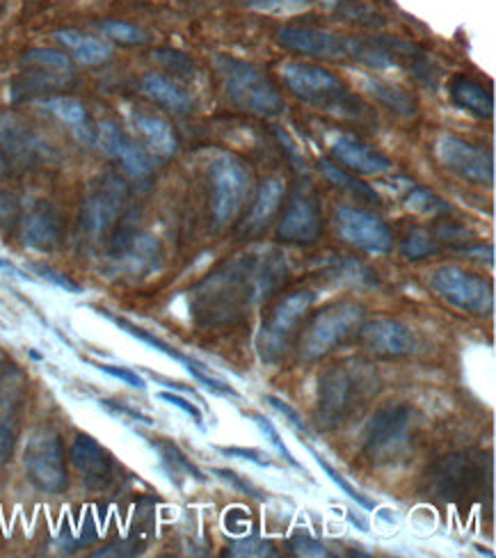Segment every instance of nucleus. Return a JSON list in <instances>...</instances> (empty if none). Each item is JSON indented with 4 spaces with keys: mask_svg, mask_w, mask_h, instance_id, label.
<instances>
[{
    "mask_svg": "<svg viewBox=\"0 0 496 558\" xmlns=\"http://www.w3.org/2000/svg\"><path fill=\"white\" fill-rule=\"evenodd\" d=\"M225 526L231 533H245L247 526H250V515L241 508H231V510H227V515H225Z\"/></svg>",
    "mask_w": 496,
    "mask_h": 558,
    "instance_id": "48",
    "label": "nucleus"
},
{
    "mask_svg": "<svg viewBox=\"0 0 496 558\" xmlns=\"http://www.w3.org/2000/svg\"><path fill=\"white\" fill-rule=\"evenodd\" d=\"M222 456L229 458H239V460H247L258 464V468H273V460L268 453L258 451V449H245V447H216Z\"/></svg>",
    "mask_w": 496,
    "mask_h": 558,
    "instance_id": "41",
    "label": "nucleus"
},
{
    "mask_svg": "<svg viewBox=\"0 0 496 558\" xmlns=\"http://www.w3.org/2000/svg\"><path fill=\"white\" fill-rule=\"evenodd\" d=\"M435 156L446 170L456 172L460 179L474 185L494 183V158L483 147L467 143L453 133H441L435 140Z\"/></svg>",
    "mask_w": 496,
    "mask_h": 558,
    "instance_id": "12",
    "label": "nucleus"
},
{
    "mask_svg": "<svg viewBox=\"0 0 496 558\" xmlns=\"http://www.w3.org/2000/svg\"><path fill=\"white\" fill-rule=\"evenodd\" d=\"M310 451H312V456L316 458L318 468L329 476V481H332L335 485H339V490H341L343 495H348L352 501H358L362 508H368V510H373V508H375V506H373V501H371V499H366L364 495H360L358 490H354V487H352V485H350V483H348V481H346V478H343V476L332 468V464H329V462H327L318 451H314V449H310Z\"/></svg>",
    "mask_w": 496,
    "mask_h": 558,
    "instance_id": "38",
    "label": "nucleus"
},
{
    "mask_svg": "<svg viewBox=\"0 0 496 558\" xmlns=\"http://www.w3.org/2000/svg\"><path fill=\"white\" fill-rule=\"evenodd\" d=\"M314 293L312 291H293L283 295L268 318L264 320L262 330L256 335V353L258 360L264 364H279L287 357L289 348L293 343V337L298 332V325L304 318V314L314 305Z\"/></svg>",
    "mask_w": 496,
    "mask_h": 558,
    "instance_id": "6",
    "label": "nucleus"
},
{
    "mask_svg": "<svg viewBox=\"0 0 496 558\" xmlns=\"http://www.w3.org/2000/svg\"><path fill=\"white\" fill-rule=\"evenodd\" d=\"M335 225L346 243L371 254H387L394 247V234L389 225L366 208L339 206L335 211Z\"/></svg>",
    "mask_w": 496,
    "mask_h": 558,
    "instance_id": "13",
    "label": "nucleus"
},
{
    "mask_svg": "<svg viewBox=\"0 0 496 558\" xmlns=\"http://www.w3.org/2000/svg\"><path fill=\"white\" fill-rule=\"evenodd\" d=\"M412 408L387 405L380 408L364 430V456L373 464H389L403 456L412 435Z\"/></svg>",
    "mask_w": 496,
    "mask_h": 558,
    "instance_id": "8",
    "label": "nucleus"
},
{
    "mask_svg": "<svg viewBox=\"0 0 496 558\" xmlns=\"http://www.w3.org/2000/svg\"><path fill=\"white\" fill-rule=\"evenodd\" d=\"M23 62L46 66V69H51V72H58V74H62L66 78H71V74H74V64H71V60L64 53L49 51V49L28 51L26 56H23Z\"/></svg>",
    "mask_w": 496,
    "mask_h": 558,
    "instance_id": "36",
    "label": "nucleus"
},
{
    "mask_svg": "<svg viewBox=\"0 0 496 558\" xmlns=\"http://www.w3.org/2000/svg\"><path fill=\"white\" fill-rule=\"evenodd\" d=\"M250 10L266 12V14H298L310 10L314 0H241Z\"/></svg>",
    "mask_w": 496,
    "mask_h": 558,
    "instance_id": "37",
    "label": "nucleus"
},
{
    "mask_svg": "<svg viewBox=\"0 0 496 558\" xmlns=\"http://www.w3.org/2000/svg\"><path fill=\"white\" fill-rule=\"evenodd\" d=\"M289 547L298 556H314V558H320V556L327 558L329 556V551L318 541H314L312 536H306V533H298V536H293Z\"/></svg>",
    "mask_w": 496,
    "mask_h": 558,
    "instance_id": "42",
    "label": "nucleus"
},
{
    "mask_svg": "<svg viewBox=\"0 0 496 558\" xmlns=\"http://www.w3.org/2000/svg\"><path fill=\"white\" fill-rule=\"evenodd\" d=\"M448 89H451L453 104L458 108L474 114V118L489 120L494 114V97L481 81L464 76V74H458V76H453Z\"/></svg>",
    "mask_w": 496,
    "mask_h": 558,
    "instance_id": "23",
    "label": "nucleus"
},
{
    "mask_svg": "<svg viewBox=\"0 0 496 558\" xmlns=\"http://www.w3.org/2000/svg\"><path fill=\"white\" fill-rule=\"evenodd\" d=\"M158 399H160V401H168L170 405H174V408L183 410V412H185L187 416H191L193 422L204 430V416H202L199 408H195L193 403H187L183 397H179V393H172V391H160V393H158Z\"/></svg>",
    "mask_w": 496,
    "mask_h": 558,
    "instance_id": "44",
    "label": "nucleus"
},
{
    "mask_svg": "<svg viewBox=\"0 0 496 558\" xmlns=\"http://www.w3.org/2000/svg\"><path fill=\"white\" fill-rule=\"evenodd\" d=\"M44 108L53 112L58 120H62L71 133H74L83 145H94L97 143V126H94L87 108L74 99V97H53L49 101H44Z\"/></svg>",
    "mask_w": 496,
    "mask_h": 558,
    "instance_id": "24",
    "label": "nucleus"
},
{
    "mask_svg": "<svg viewBox=\"0 0 496 558\" xmlns=\"http://www.w3.org/2000/svg\"><path fill=\"white\" fill-rule=\"evenodd\" d=\"M489 476V458L483 453H451L435 460L423 476V493L444 504H462L479 497Z\"/></svg>",
    "mask_w": 496,
    "mask_h": 558,
    "instance_id": "2",
    "label": "nucleus"
},
{
    "mask_svg": "<svg viewBox=\"0 0 496 558\" xmlns=\"http://www.w3.org/2000/svg\"><path fill=\"white\" fill-rule=\"evenodd\" d=\"M97 143L101 149L120 162L124 174L133 181H145L154 172L152 156L112 122H104L97 129Z\"/></svg>",
    "mask_w": 496,
    "mask_h": 558,
    "instance_id": "15",
    "label": "nucleus"
},
{
    "mask_svg": "<svg viewBox=\"0 0 496 558\" xmlns=\"http://www.w3.org/2000/svg\"><path fill=\"white\" fill-rule=\"evenodd\" d=\"M281 78L295 97L316 106L341 108V101H350L343 83L323 66L306 62H287L281 66Z\"/></svg>",
    "mask_w": 496,
    "mask_h": 558,
    "instance_id": "11",
    "label": "nucleus"
},
{
    "mask_svg": "<svg viewBox=\"0 0 496 558\" xmlns=\"http://www.w3.org/2000/svg\"><path fill=\"white\" fill-rule=\"evenodd\" d=\"M35 140L10 114H0V166H21L35 154Z\"/></svg>",
    "mask_w": 496,
    "mask_h": 558,
    "instance_id": "22",
    "label": "nucleus"
},
{
    "mask_svg": "<svg viewBox=\"0 0 496 558\" xmlns=\"http://www.w3.org/2000/svg\"><path fill=\"white\" fill-rule=\"evenodd\" d=\"M360 339L366 351L380 357H406L414 351V337L408 325L391 318H375L371 323H362Z\"/></svg>",
    "mask_w": 496,
    "mask_h": 558,
    "instance_id": "17",
    "label": "nucleus"
},
{
    "mask_svg": "<svg viewBox=\"0 0 496 558\" xmlns=\"http://www.w3.org/2000/svg\"><path fill=\"white\" fill-rule=\"evenodd\" d=\"M254 418V424L258 426V430H262L264 435H266V439L270 441V445L281 453V458L283 460H287L289 464H291V468H295V470H300V472H304V468H302V464L293 458V453L289 451V447L287 445H283V439H281V435H279V430L275 428V424L270 422V418L268 416H264V414H254L252 416Z\"/></svg>",
    "mask_w": 496,
    "mask_h": 558,
    "instance_id": "40",
    "label": "nucleus"
},
{
    "mask_svg": "<svg viewBox=\"0 0 496 558\" xmlns=\"http://www.w3.org/2000/svg\"><path fill=\"white\" fill-rule=\"evenodd\" d=\"M406 204L410 211L421 216H439L448 211V204L428 189H412V193L406 197Z\"/></svg>",
    "mask_w": 496,
    "mask_h": 558,
    "instance_id": "35",
    "label": "nucleus"
},
{
    "mask_svg": "<svg viewBox=\"0 0 496 558\" xmlns=\"http://www.w3.org/2000/svg\"><path fill=\"white\" fill-rule=\"evenodd\" d=\"M71 462L83 474L89 490H104L112 483L114 462L112 456L89 435H78L71 447Z\"/></svg>",
    "mask_w": 496,
    "mask_h": 558,
    "instance_id": "18",
    "label": "nucleus"
},
{
    "mask_svg": "<svg viewBox=\"0 0 496 558\" xmlns=\"http://www.w3.org/2000/svg\"><path fill=\"white\" fill-rule=\"evenodd\" d=\"M318 170H320V174H323L329 183H335L337 189L350 193L352 197L364 199V202H377V193L371 189L368 183H362L358 177L348 174L341 166H337L335 160L320 158V160H318Z\"/></svg>",
    "mask_w": 496,
    "mask_h": 558,
    "instance_id": "30",
    "label": "nucleus"
},
{
    "mask_svg": "<svg viewBox=\"0 0 496 558\" xmlns=\"http://www.w3.org/2000/svg\"><path fill=\"white\" fill-rule=\"evenodd\" d=\"M97 368H99V371H104V374H108V376L117 378V380H122V383H126V385L135 387V389H147V383L142 380L137 374H133V371H129V368L108 366V364H97Z\"/></svg>",
    "mask_w": 496,
    "mask_h": 558,
    "instance_id": "46",
    "label": "nucleus"
},
{
    "mask_svg": "<svg viewBox=\"0 0 496 558\" xmlns=\"http://www.w3.org/2000/svg\"><path fill=\"white\" fill-rule=\"evenodd\" d=\"M252 174L241 158L222 154L210 166V214L218 227L235 220L250 195Z\"/></svg>",
    "mask_w": 496,
    "mask_h": 558,
    "instance_id": "10",
    "label": "nucleus"
},
{
    "mask_svg": "<svg viewBox=\"0 0 496 558\" xmlns=\"http://www.w3.org/2000/svg\"><path fill=\"white\" fill-rule=\"evenodd\" d=\"M101 405L108 410V412H112V414H124V416H129V418H133V422H140V424H147V426H152L154 422L149 416H145V414H140L137 410H131V408H126V405H120V403H114V401H101Z\"/></svg>",
    "mask_w": 496,
    "mask_h": 558,
    "instance_id": "51",
    "label": "nucleus"
},
{
    "mask_svg": "<svg viewBox=\"0 0 496 558\" xmlns=\"http://www.w3.org/2000/svg\"><path fill=\"white\" fill-rule=\"evenodd\" d=\"M275 545L258 538V536H250L245 541H235L229 543L227 547V556H235V558H243V556H254V558H266V556H275Z\"/></svg>",
    "mask_w": 496,
    "mask_h": 558,
    "instance_id": "39",
    "label": "nucleus"
},
{
    "mask_svg": "<svg viewBox=\"0 0 496 558\" xmlns=\"http://www.w3.org/2000/svg\"><path fill=\"white\" fill-rule=\"evenodd\" d=\"M364 323V307L358 302H337L318 312L300 337V357L304 362H318L360 332Z\"/></svg>",
    "mask_w": 496,
    "mask_h": 558,
    "instance_id": "5",
    "label": "nucleus"
},
{
    "mask_svg": "<svg viewBox=\"0 0 496 558\" xmlns=\"http://www.w3.org/2000/svg\"><path fill=\"white\" fill-rule=\"evenodd\" d=\"M320 206L312 195L298 191L277 225V236L287 243H314L320 236Z\"/></svg>",
    "mask_w": 496,
    "mask_h": 558,
    "instance_id": "16",
    "label": "nucleus"
},
{
    "mask_svg": "<svg viewBox=\"0 0 496 558\" xmlns=\"http://www.w3.org/2000/svg\"><path fill=\"white\" fill-rule=\"evenodd\" d=\"M0 270H10V272H16V268L12 264H8L5 259H0Z\"/></svg>",
    "mask_w": 496,
    "mask_h": 558,
    "instance_id": "52",
    "label": "nucleus"
},
{
    "mask_svg": "<svg viewBox=\"0 0 496 558\" xmlns=\"http://www.w3.org/2000/svg\"><path fill=\"white\" fill-rule=\"evenodd\" d=\"M437 252H439V241L431 229H412L403 239V243H400V254H403L408 262H419Z\"/></svg>",
    "mask_w": 496,
    "mask_h": 558,
    "instance_id": "31",
    "label": "nucleus"
},
{
    "mask_svg": "<svg viewBox=\"0 0 496 558\" xmlns=\"http://www.w3.org/2000/svg\"><path fill=\"white\" fill-rule=\"evenodd\" d=\"M19 218L16 199L8 193H0V225H12Z\"/></svg>",
    "mask_w": 496,
    "mask_h": 558,
    "instance_id": "50",
    "label": "nucleus"
},
{
    "mask_svg": "<svg viewBox=\"0 0 496 558\" xmlns=\"http://www.w3.org/2000/svg\"><path fill=\"white\" fill-rule=\"evenodd\" d=\"M216 69L225 83L227 97L235 108L258 114V118H277L287 110V101H283L279 87L252 62L218 56Z\"/></svg>",
    "mask_w": 496,
    "mask_h": 558,
    "instance_id": "3",
    "label": "nucleus"
},
{
    "mask_svg": "<svg viewBox=\"0 0 496 558\" xmlns=\"http://www.w3.org/2000/svg\"><path fill=\"white\" fill-rule=\"evenodd\" d=\"M23 468L39 493L62 495L69 485V474L60 435L51 428L33 430L23 449Z\"/></svg>",
    "mask_w": 496,
    "mask_h": 558,
    "instance_id": "7",
    "label": "nucleus"
},
{
    "mask_svg": "<svg viewBox=\"0 0 496 558\" xmlns=\"http://www.w3.org/2000/svg\"><path fill=\"white\" fill-rule=\"evenodd\" d=\"M37 272H39L44 279H49V282H53L56 287H60V289H64V291H69V293H78V291H81L78 284H74L69 277H64L62 272H58V270H53V268H49V266H37Z\"/></svg>",
    "mask_w": 496,
    "mask_h": 558,
    "instance_id": "47",
    "label": "nucleus"
},
{
    "mask_svg": "<svg viewBox=\"0 0 496 558\" xmlns=\"http://www.w3.org/2000/svg\"><path fill=\"white\" fill-rule=\"evenodd\" d=\"M266 403L268 405H273L283 418H287V422L298 430V433H302V435H310V426H306L304 422H302V416L289 405V403H283L281 399H275V397H266Z\"/></svg>",
    "mask_w": 496,
    "mask_h": 558,
    "instance_id": "43",
    "label": "nucleus"
},
{
    "mask_svg": "<svg viewBox=\"0 0 496 558\" xmlns=\"http://www.w3.org/2000/svg\"><path fill=\"white\" fill-rule=\"evenodd\" d=\"M160 262V243L152 234H133L120 243L117 250V264L131 275L152 272Z\"/></svg>",
    "mask_w": 496,
    "mask_h": 558,
    "instance_id": "21",
    "label": "nucleus"
},
{
    "mask_svg": "<svg viewBox=\"0 0 496 558\" xmlns=\"http://www.w3.org/2000/svg\"><path fill=\"white\" fill-rule=\"evenodd\" d=\"M277 41L291 51L314 58H352L375 69L394 64L389 53L377 49L375 44L318 28H281L277 33Z\"/></svg>",
    "mask_w": 496,
    "mask_h": 558,
    "instance_id": "4",
    "label": "nucleus"
},
{
    "mask_svg": "<svg viewBox=\"0 0 496 558\" xmlns=\"http://www.w3.org/2000/svg\"><path fill=\"white\" fill-rule=\"evenodd\" d=\"M133 126L154 154L165 156V158L179 154V137L168 120L158 118V114L137 112L133 118Z\"/></svg>",
    "mask_w": 496,
    "mask_h": 558,
    "instance_id": "25",
    "label": "nucleus"
},
{
    "mask_svg": "<svg viewBox=\"0 0 496 558\" xmlns=\"http://www.w3.org/2000/svg\"><path fill=\"white\" fill-rule=\"evenodd\" d=\"M332 156L350 172L366 174V177H380L391 172L394 162L377 149L364 145L362 140L352 135H339L332 143Z\"/></svg>",
    "mask_w": 496,
    "mask_h": 558,
    "instance_id": "20",
    "label": "nucleus"
},
{
    "mask_svg": "<svg viewBox=\"0 0 496 558\" xmlns=\"http://www.w3.org/2000/svg\"><path fill=\"white\" fill-rule=\"evenodd\" d=\"M99 28L112 41H120V44H126V46H137V44H147L149 41V33L142 31L140 26H135V23L106 19V21L99 23Z\"/></svg>",
    "mask_w": 496,
    "mask_h": 558,
    "instance_id": "33",
    "label": "nucleus"
},
{
    "mask_svg": "<svg viewBox=\"0 0 496 558\" xmlns=\"http://www.w3.org/2000/svg\"><path fill=\"white\" fill-rule=\"evenodd\" d=\"M154 449L160 453L162 470L168 472V476L172 478L174 485H181V478H193L197 483H206V476L195 468L191 460H187V456L174 445V441H168V439L154 441Z\"/></svg>",
    "mask_w": 496,
    "mask_h": 558,
    "instance_id": "29",
    "label": "nucleus"
},
{
    "mask_svg": "<svg viewBox=\"0 0 496 558\" xmlns=\"http://www.w3.org/2000/svg\"><path fill=\"white\" fill-rule=\"evenodd\" d=\"M371 85V89H373V95L380 99L387 108H391V110H396V112H400V114H406V118H410V114H414L416 112V104H414V99L408 95L406 89H400L398 85H391V83H385V81H371L368 83Z\"/></svg>",
    "mask_w": 496,
    "mask_h": 558,
    "instance_id": "32",
    "label": "nucleus"
},
{
    "mask_svg": "<svg viewBox=\"0 0 496 558\" xmlns=\"http://www.w3.org/2000/svg\"><path fill=\"white\" fill-rule=\"evenodd\" d=\"M380 389L377 371L366 362H343L327 368L318 380L316 424L335 430L362 410Z\"/></svg>",
    "mask_w": 496,
    "mask_h": 558,
    "instance_id": "1",
    "label": "nucleus"
},
{
    "mask_svg": "<svg viewBox=\"0 0 496 558\" xmlns=\"http://www.w3.org/2000/svg\"><path fill=\"white\" fill-rule=\"evenodd\" d=\"M126 197H129V189L120 177L114 174L104 177L97 183V189L89 193V197L83 204L81 218L87 234L89 236L106 234V231L117 222V218H120Z\"/></svg>",
    "mask_w": 496,
    "mask_h": 558,
    "instance_id": "14",
    "label": "nucleus"
},
{
    "mask_svg": "<svg viewBox=\"0 0 496 558\" xmlns=\"http://www.w3.org/2000/svg\"><path fill=\"white\" fill-rule=\"evenodd\" d=\"M213 474H218L220 478H225V481H227V483H231L233 487H239V490H243L245 495L254 497L256 501H266V499H268V497H266L262 490H258V487H254L250 481L241 478V476L235 474V472H229V470H216V472H213Z\"/></svg>",
    "mask_w": 496,
    "mask_h": 558,
    "instance_id": "45",
    "label": "nucleus"
},
{
    "mask_svg": "<svg viewBox=\"0 0 496 558\" xmlns=\"http://www.w3.org/2000/svg\"><path fill=\"white\" fill-rule=\"evenodd\" d=\"M62 218L49 202H37L23 218V241L37 252H53L62 243Z\"/></svg>",
    "mask_w": 496,
    "mask_h": 558,
    "instance_id": "19",
    "label": "nucleus"
},
{
    "mask_svg": "<svg viewBox=\"0 0 496 558\" xmlns=\"http://www.w3.org/2000/svg\"><path fill=\"white\" fill-rule=\"evenodd\" d=\"M281 202H283V183L275 177L266 179L256 193L250 216L245 218V225H243L245 234H258V231L275 218V214L281 208Z\"/></svg>",
    "mask_w": 496,
    "mask_h": 558,
    "instance_id": "27",
    "label": "nucleus"
},
{
    "mask_svg": "<svg viewBox=\"0 0 496 558\" xmlns=\"http://www.w3.org/2000/svg\"><path fill=\"white\" fill-rule=\"evenodd\" d=\"M140 87L152 101L160 104L162 108H170L174 112H191L193 110V97L187 95V89H183L170 76L147 74L145 78H142Z\"/></svg>",
    "mask_w": 496,
    "mask_h": 558,
    "instance_id": "26",
    "label": "nucleus"
},
{
    "mask_svg": "<svg viewBox=\"0 0 496 558\" xmlns=\"http://www.w3.org/2000/svg\"><path fill=\"white\" fill-rule=\"evenodd\" d=\"M56 39L64 46V49L74 56L83 64H104L112 58L110 44L101 37H94L81 31H58Z\"/></svg>",
    "mask_w": 496,
    "mask_h": 558,
    "instance_id": "28",
    "label": "nucleus"
},
{
    "mask_svg": "<svg viewBox=\"0 0 496 558\" xmlns=\"http://www.w3.org/2000/svg\"><path fill=\"white\" fill-rule=\"evenodd\" d=\"M156 56H158V60H160V62H165L168 66H172L174 72H181L183 76H187L185 72H191V69H193L191 60H187L183 53H174V51H158Z\"/></svg>",
    "mask_w": 496,
    "mask_h": 558,
    "instance_id": "49",
    "label": "nucleus"
},
{
    "mask_svg": "<svg viewBox=\"0 0 496 558\" xmlns=\"http://www.w3.org/2000/svg\"><path fill=\"white\" fill-rule=\"evenodd\" d=\"M428 282L441 300L460 312L474 316H489L494 312V287L481 275L460 266H441L431 272Z\"/></svg>",
    "mask_w": 496,
    "mask_h": 558,
    "instance_id": "9",
    "label": "nucleus"
},
{
    "mask_svg": "<svg viewBox=\"0 0 496 558\" xmlns=\"http://www.w3.org/2000/svg\"><path fill=\"white\" fill-rule=\"evenodd\" d=\"M112 320H114L117 325H120V328H124L131 337H135L137 341L152 345L154 351H158V353H162V355H168V357H172V360H177V362H183V364H185V368H187V366H193V364H197L195 360H191V357H185L183 353H179L177 348H172L170 343H165V341H160L158 337H154L152 332L137 328V325H133V323H129V320H124V318H112Z\"/></svg>",
    "mask_w": 496,
    "mask_h": 558,
    "instance_id": "34",
    "label": "nucleus"
}]
</instances>
